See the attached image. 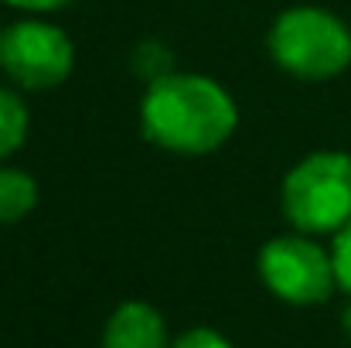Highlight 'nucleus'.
I'll return each instance as SVG.
<instances>
[{
    "label": "nucleus",
    "mask_w": 351,
    "mask_h": 348,
    "mask_svg": "<svg viewBox=\"0 0 351 348\" xmlns=\"http://www.w3.org/2000/svg\"><path fill=\"white\" fill-rule=\"evenodd\" d=\"M0 3L17 7V10H55V7H62L69 0H0Z\"/></svg>",
    "instance_id": "obj_12"
},
{
    "label": "nucleus",
    "mask_w": 351,
    "mask_h": 348,
    "mask_svg": "<svg viewBox=\"0 0 351 348\" xmlns=\"http://www.w3.org/2000/svg\"><path fill=\"white\" fill-rule=\"evenodd\" d=\"M0 41H3V27H0Z\"/></svg>",
    "instance_id": "obj_14"
},
{
    "label": "nucleus",
    "mask_w": 351,
    "mask_h": 348,
    "mask_svg": "<svg viewBox=\"0 0 351 348\" xmlns=\"http://www.w3.org/2000/svg\"><path fill=\"white\" fill-rule=\"evenodd\" d=\"M331 259H335L338 290H345V294L351 297V222L335 232V242H331Z\"/></svg>",
    "instance_id": "obj_9"
},
{
    "label": "nucleus",
    "mask_w": 351,
    "mask_h": 348,
    "mask_svg": "<svg viewBox=\"0 0 351 348\" xmlns=\"http://www.w3.org/2000/svg\"><path fill=\"white\" fill-rule=\"evenodd\" d=\"M287 222L307 235H335L351 222V154L317 150L297 161L280 188Z\"/></svg>",
    "instance_id": "obj_2"
},
{
    "label": "nucleus",
    "mask_w": 351,
    "mask_h": 348,
    "mask_svg": "<svg viewBox=\"0 0 351 348\" xmlns=\"http://www.w3.org/2000/svg\"><path fill=\"white\" fill-rule=\"evenodd\" d=\"M38 205V185L27 171L0 167V226L21 222Z\"/></svg>",
    "instance_id": "obj_7"
},
{
    "label": "nucleus",
    "mask_w": 351,
    "mask_h": 348,
    "mask_svg": "<svg viewBox=\"0 0 351 348\" xmlns=\"http://www.w3.org/2000/svg\"><path fill=\"white\" fill-rule=\"evenodd\" d=\"M75 65L72 38L48 21H17L3 31L0 69L21 89H51L69 79Z\"/></svg>",
    "instance_id": "obj_5"
},
{
    "label": "nucleus",
    "mask_w": 351,
    "mask_h": 348,
    "mask_svg": "<svg viewBox=\"0 0 351 348\" xmlns=\"http://www.w3.org/2000/svg\"><path fill=\"white\" fill-rule=\"evenodd\" d=\"M99 348H171L167 321L147 301H123L106 318Z\"/></svg>",
    "instance_id": "obj_6"
},
{
    "label": "nucleus",
    "mask_w": 351,
    "mask_h": 348,
    "mask_svg": "<svg viewBox=\"0 0 351 348\" xmlns=\"http://www.w3.org/2000/svg\"><path fill=\"white\" fill-rule=\"evenodd\" d=\"M341 332H345V338L351 342V301L345 304V311H341Z\"/></svg>",
    "instance_id": "obj_13"
},
{
    "label": "nucleus",
    "mask_w": 351,
    "mask_h": 348,
    "mask_svg": "<svg viewBox=\"0 0 351 348\" xmlns=\"http://www.w3.org/2000/svg\"><path fill=\"white\" fill-rule=\"evenodd\" d=\"M269 55L283 72L324 82L351 65V31L324 7H290L269 27Z\"/></svg>",
    "instance_id": "obj_3"
},
{
    "label": "nucleus",
    "mask_w": 351,
    "mask_h": 348,
    "mask_svg": "<svg viewBox=\"0 0 351 348\" xmlns=\"http://www.w3.org/2000/svg\"><path fill=\"white\" fill-rule=\"evenodd\" d=\"M154 62H164L167 65V55H164V48H157V45H140L136 48V69L154 82V79H160V72L154 69Z\"/></svg>",
    "instance_id": "obj_11"
},
{
    "label": "nucleus",
    "mask_w": 351,
    "mask_h": 348,
    "mask_svg": "<svg viewBox=\"0 0 351 348\" xmlns=\"http://www.w3.org/2000/svg\"><path fill=\"white\" fill-rule=\"evenodd\" d=\"M239 126L235 100L208 76L164 72L140 100V130L174 154H212Z\"/></svg>",
    "instance_id": "obj_1"
},
{
    "label": "nucleus",
    "mask_w": 351,
    "mask_h": 348,
    "mask_svg": "<svg viewBox=\"0 0 351 348\" xmlns=\"http://www.w3.org/2000/svg\"><path fill=\"white\" fill-rule=\"evenodd\" d=\"M27 123H31V116H27L24 100L0 86V161H7L10 154L21 150V143L27 137Z\"/></svg>",
    "instance_id": "obj_8"
},
{
    "label": "nucleus",
    "mask_w": 351,
    "mask_h": 348,
    "mask_svg": "<svg viewBox=\"0 0 351 348\" xmlns=\"http://www.w3.org/2000/svg\"><path fill=\"white\" fill-rule=\"evenodd\" d=\"M256 266L263 287L276 301L293 308H317L338 290L331 249L314 242L307 232L273 235L269 242H263Z\"/></svg>",
    "instance_id": "obj_4"
},
{
    "label": "nucleus",
    "mask_w": 351,
    "mask_h": 348,
    "mask_svg": "<svg viewBox=\"0 0 351 348\" xmlns=\"http://www.w3.org/2000/svg\"><path fill=\"white\" fill-rule=\"evenodd\" d=\"M171 348H235L222 332H215V328H205V325H198V328H188V332H181Z\"/></svg>",
    "instance_id": "obj_10"
}]
</instances>
